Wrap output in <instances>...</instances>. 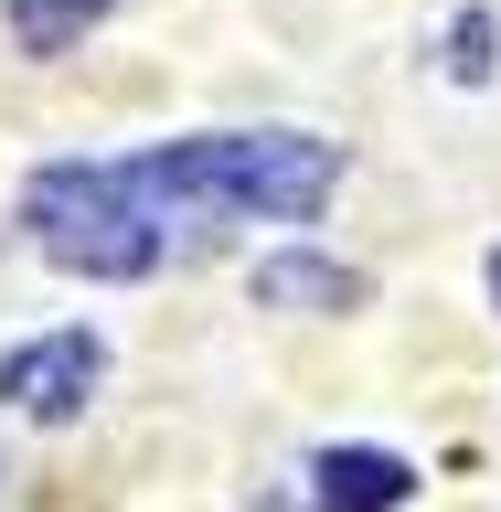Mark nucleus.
Instances as JSON below:
<instances>
[{
    "instance_id": "1",
    "label": "nucleus",
    "mask_w": 501,
    "mask_h": 512,
    "mask_svg": "<svg viewBox=\"0 0 501 512\" xmlns=\"http://www.w3.org/2000/svg\"><path fill=\"white\" fill-rule=\"evenodd\" d=\"M128 203L160 246H214L224 224H299L331 203L342 182V150L331 139H299V128H214V139H171V150L118 160Z\"/></svg>"
},
{
    "instance_id": "7",
    "label": "nucleus",
    "mask_w": 501,
    "mask_h": 512,
    "mask_svg": "<svg viewBox=\"0 0 501 512\" xmlns=\"http://www.w3.org/2000/svg\"><path fill=\"white\" fill-rule=\"evenodd\" d=\"M448 64H459V75H491V22H480V11L459 22V54H448Z\"/></svg>"
},
{
    "instance_id": "3",
    "label": "nucleus",
    "mask_w": 501,
    "mask_h": 512,
    "mask_svg": "<svg viewBox=\"0 0 501 512\" xmlns=\"http://www.w3.org/2000/svg\"><path fill=\"white\" fill-rule=\"evenodd\" d=\"M96 363H107V352H96L86 331H54V342L0 352V395H11L22 416H43V427H54V416H75V406L96 395Z\"/></svg>"
},
{
    "instance_id": "2",
    "label": "nucleus",
    "mask_w": 501,
    "mask_h": 512,
    "mask_svg": "<svg viewBox=\"0 0 501 512\" xmlns=\"http://www.w3.org/2000/svg\"><path fill=\"white\" fill-rule=\"evenodd\" d=\"M22 224H32V246L54 267H75V278H150L160 267V235L139 224L118 160H54V171H32Z\"/></svg>"
},
{
    "instance_id": "6",
    "label": "nucleus",
    "mask_w": 501,
    "mask_h": 512,
    "mask_svg": "<svg viewBox=\"0 0 501 512\" xmlns=\"http://www.w3.org/2000/svg\"><path fill=\"white\" fill-rule=\"evenodd\" d=\"M118 0H11V32H22V54H64V43H86Z\"/></svg>"
},
{
    "instance_id": "4",
    "label": "nucleus",
    "mask_w": 501,
    "mask_h": 512,
    "mask_svg": "<svg viewBox=\"0 0 501 512\" xmlns=\"http://www.w3.org/2000/svg\"><path fill=\"white\" fill-rule=\"evenodd\" d=\"M416 491V470L395 448H320L310 459V512H395Z\"/></svg>"
},
{
    "instance_id": "8",
    "label": "nucleus",
    "mask_w": 501,
    "mask_h": 512,
    "mask_svg": "<svg viewBox=\"0 0 501 512\" xmlns=\"http://www.w3.org/2000/svg\"><path fill=\"white\" fill-rule=\"evenodd\" d=\"M491 299H501V256H491Z\"/></svg>"
},
{
    "instance_id": "5",
    "label": "nucleus",
    "mask_w": 501,
    "mask_h": 512,
    "mask_svg": "<svg viewBox=\"0 0 501 512\" xmlns=\"http://www.w3.org/2000/svg\"><path fill=\"white\" fill-rule=\"evenodd\" d=\"M256 299L267 310H363V278L331 267V256H267L256 267Z\"/></svg>"
}]
</instances>
